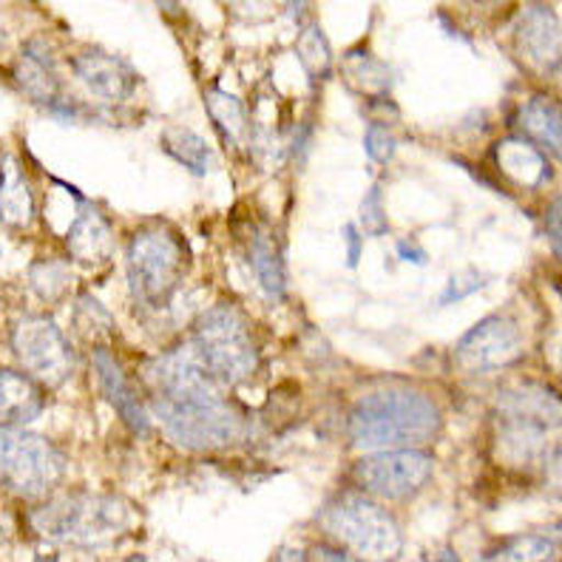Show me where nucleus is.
<instances>
[{
    "instance_id": "1",
    "label": "nucleus",
    "mask_w": 562,
    "mask_h": 562,
    "mask_svg": "<svg viewBox=\"0 0 562 562\" xmlns=\"http://www.w3.org/2000/svg\"><path fill=\"white\" fill-rule=\"evenodd\" d=\"M145 381L151 386L159 426L182 449L222 452L245 435V418L227 404L191 347H179L148 363Z\"/></svg>"
},
{
    "instance_id": "2",
    "label": "nucleus",
    "mask_w": 562,
    "mask_h": 562,
    "mask_svg": "<svg viewBox=\"0 0 562 562\" xmlns=\"http://www.w3.org/2000/svg\"><path fill=\"white\" fill-rule=\"evenodd\" d=\"M440 409L426 392L412 386H386L356 401L347 420L350 443L361 452L418 449L438 438Z\"/></svg>"
},
{
    "instance_id": "3",
    "label": "nucleus",
    "mask_w": 562,
    "mask_h": 562,
    "mask_svg": "<svg viewBox=\"0 0 562 562\" xmlns=\"http://www.w3.org/2000/svg\"><path fill=\"white\" fill-rule=\"evenodd\" d=\"M316 522L336 542V549L358 562H395L404 551L398 520L367 494H338L324 503Z\"/></svg>"
},
{
    "instance_id": "4",
    "label": "nucleus",
    "mask_w": 562,
    "mask_h": 562,
    "mask_svg": "<svg viewBox=\"0 0 562 562\" xmlns=\"http://www.w3.org/2000/svg\"><path fill=\"white\" fill-rule=\"evenodd\" d=\"M193 356L216 384H245L259 372V347L236 304H213L193 324Z\"/></svg>"
},
{
    "instance_id": "5",
    "label": "nucleus",
    "mask_w": 562,
    "mask_h": 562,
    "mask_svg": "<svg viewBox=\"0 0 562 562\" xmlns=\"http://www.w3.org/2000/svg\"><path fill=\"white\" fill-rule=\"evenodd\" d=\"M188 270L186 239L168 225H145L125 247L128 290L145 307H165Z\"/></svg>"
},
{
    "instance_id": "6",
    "label": "nucleus",
    "mask_w": 562,
    "mask_h": 562,
    "mask_svg": "<svg viewBox=\"0 0 562 562\" xmlns=\"http://www.w3.org/2000/svg\"><path fill=\"white\" fill-rule=\"evenodd\" d=\"M560 398L551 386H512L497 401V449L515 463H531L546 454L551 432L560 426Z\"/></svg>"
},
{
    "instance_id": "7",
    "label": "nucleus",
    "mask_w": 562,
    "mask_h": 562,
    "mask_svg": "<svg viewBox=\"0 0 562 562\" xmlns=\"http://www.w3.org/2000/svg\"><path fill=\"white\" fill-rule=\"evenodd\" d=\"M35 526L48 540L97 549V546L114 542L120 535H125L131 526V515L128 506L117 497L75 492L37 508Z\"/></svg>"
},
{
    "instance_id": "8",
    "label": "nucleus",
    "mask_w": 562,
    "mask_h": 562,
    "mask_svg": "<svg viewBox=\"0 0 562 562\" xmlns=\"http://www.w3.org/2000/svg\"><path fill=\"white\" fill-rule=\"evenodd\" d=\"M66 474V454L43 435L0 426V483L26 501L46 497Z\"/></svg>"
},
{
    "instance_id": "9",
    "label": "nucleus",
    "mask_w": 562,
    "mask_h": 562,
    "mask_svg": "<svg viewBox=\"0 0 562 562\" xmlns=\"http://www.w3.org/2000/svg\"><path fill=\"white\" fill-rule=\"evenodd\" d=\"M12 352L21 363V372L35 381L37 386L57 390L75 375L77 358L69 338L63 336L48 316H21L9 329Z\"/></svg>"
},
{
    "instance_id": "10",
    "label": "nucleus",
    "mask_w": 562,
    "mask_h": 562,
    "mask_svg": "<svg viewBox=\"0 0 562 562\" xmlns=\"http://www.w3.org/2000/svg\"><path fill=\"white\" fill-rule=\"evenodd\" d=\"M435 460L424 449L372 452L352 467L358 488L378 501H409L432 481Z\"/></svg>"
},
{
    "instance_id": "11",
    "label": "nucleus",
    "mask_w": 562,
    "mask_h": 562,
    "mask_svg": "<svg viewBox=\"0 0 562 562\" xmlns=\"http://www.w3.org/2000/svg\"><path fill=\"white\" fill-rule=\"evenodd\" d=\"M522 352V333L517 322L506 316H488L474 324L454 347V363L463 372L486 375L517 361Z\"/></svg>"
},
{
    "instance_id": "12",
    "label": "nucleus",
    "mask_w": 562,
    "mask_h": 562,
    "mask_svg": "<svg viewBox=\"0 0 562 562\" xmlns=\"http://www.w3.org/2000/svg\"><path fill=\"white\" fill-rule=\"evenodd\" d=\"M515 46L531 69L540 75H554L562 57L560 18L554 9L546 3H531L522 9L515 29Z\"/></svg>"
},
{
    "instance_id": "13",
    "label": "nucleus",
    "mask_w": 562,
    "mask_h": 562,
    "mask_svg": "<svg viewBox=\"0 0 562 562\" xmlns=\"http://www.w3.org/2000/svg\"><path fill=\"white\" fill-rule=\"evenodd\" d=\"M71 71L94 97L105 103H123L134 94L137 75L128 63L117 55H109L105 48H82L71 57Z\"/></svg>"
},
{
    "instance_id": "14",
    "label": "nucleus",
    "mask_w": 562,
    "mask_h": 562,
    "mask_svg": "<svg viewBox=\"0 0 562 562\" xmlns=\"http://www.w3.org/2000/svg\"><path fill=\"white\" fill-rule=\"evenodd\" d=\"M97 367V378H100V386H103V395L120 418L125 420L131 432L145 438L151 432V415H148V406L143 404L139 392L134 390V384L128 381V375L123 372V367L117 363V358L111 356L105 347H94L91 352Z\"/></svg>"
},
{
    "instance_id": "15",
    "label": "nucleus",
    "mask_w": 562,
    "mask_h": 562,
    "mask_svg": "<svg viewBox=\"0 0 562 562\" xmlns=\"http://www.w3.org/2000/svg\"><path fill=\"white\" fill-rule=\"evenodd\" d=\"M494 168L512 182V186L522 188H542L551 182L554 168H551L549 157L522 137H506L494 145L492 151Z\"/></svg>"
},
{
    "instance_id": "16",
    "label": "nucleus",
    "mask_w": 562,
    "mask_h": 562,
    "mask_svg": "<svg viewBox=\"0 0 562 562\" xmlns=\"http://www.w3.org/2000/svg\"><path fill=\"white\" fill-rule=\"evenodd\" d=\"M14 80L43 109H52L60 97H66L60 89V77H57L55 55L41 41H32L23 46L21 57L14 63Z\"/></svg>"
},
{
    "instance_id": "17",
    "label": "nucleus",
    "mask_w": 562,
    "mask_h": 562,
    "mask_svg": "<svg viewBox=\"0 0 562 562\" xmlns=\"http://www.w3.org/2000/svg\"><path fill=\"white\" fill-rule=\"evenodd\" d=\"M247 261H250V270H254L256 281L261 284L265 295L281 302L284 299V290H288V265H284V250H281V241L276 239V234L270 227H250L245 241Z\"/></svg>"
},
{
    "instance_id": "18",
    "label": "nucleus",
    "mask_w": 562,
    "mask_h": 562,
    "mask_svg": "<svg viewBox=\"0 0 562 562\" xmlns=\"http://www.w3.org/2000/svg\"><path fill=\"white\" fill-rule=\"evenodd\" d=\"M66 247H69L71 259L82 261V265H100V261L111 259L114 236H111V225L100 213V207L82 202L77 220L71 222L69 234H66Z\"/></svg>"
},
{
    "instance_id": "19",
    "label": "nucleus",
    "mask_w": 562,
    "mask_h": 562,
    "mask_svg": "<svg viewBox=\"0 0 562 562\" xmlns=\"http://www.w3.org/2000/svg\"><path fill=\"white\" fill-rule=\"evenodd\" d=\"M41 386L21 370L0 367V426H26L41 415Z\"/></svg>"
},
{
    "instance_id": "20",
    "label": "nucleus",
    "mask_w": 562,
    "mask_h": 562,
    "mask_svg": "<svg viewBox=\"0 0 562 562\" xmlns=\"http://www.w3.org/2000/svg\"><path fill=\"white\" fill-rule=\"evenodd\" d=\"M522 139L537 145L546 157H560L562 151V131H560V105L546 94L531 97L517 114Z\"/></svg>"
},
{
    "instance_id": "21",
    "label": "nucleus",
    "mask_w": 562,
    "mask_h": 562,
    "mask_svg": "<svg viewBox=\"0 0 562 562\" xmlns=\"http://www.w3.org/2000/svg\"><path fill=\"white\" fill-rule=\"evenodd\" d=\"M32 216H35V202L26 173L18 159L7 157L0 162V220L12 227H26Z\"/></svg>"
},
{
    "instance_id": "22",
    "label": "nucleus",
    "mask_w": 562,
    "mask_h": 562,
    "mask_svg": "<svg viewBox=\"0 0 562 562\" xmlns=\"http://www.w3.org/2000/svg\"><path fill=\"white\" fill-rule=\"evenodd\" d=\"M205 109L211 114L213 125L220 131L222 137L231 145H245L250 137V120H247V111L241 105L239 97L227 94L220 86H211L205 91Z\"/></svg>"
},
{
    "instance_id": "23",
    "label": "nucleus",
    "mask_w": 562,
    "mask_h": 562,
    "mask_svg": "<svg viewBox=\"0 0 562 562\" xmlns=\"http://www.w3.org/2000/svg\"><path fill=\"white\" fill-rule=\"evenodd\" d=\"M162 148L168 157L177 159L182 168H188V171L196 173V177H205V173L211 171V145H207L196 131L182 128V125H179V128H168L162 134Z\"/></svg>"
},
{
    "instance_id": "24",
    "label": "nucleus",
    "mask_w": 562,
    "mask_h": 562,
    "mask_svg": "<svg viewBox=\"0 0 562 562\" xmlns=\"http://www.w3.org/2000/svg\"><path fill=\"white\" fill-rule=\"evenodd\" d=\"M557 554V540L546 535H520L501 542L483 562H551Z\"/></svg>"
},
{
    "instance_id": "25",
    "label": "nucleus",
    "mask_w": 562,
    "mask_h": 562,
    "mask_svg": "<svg viewBox=\"0 0 562 562\" xmlns=\"http://www.w3.org/2000/svg\"><path fill=\"white\" fill-rule=\"evenodd\" d=\"M344 75L347 80L356 86L358 91H367L372 97H386V89H390V71L381 60H375L367 52H350L347 60H344Z\"/></svg>"
},
{
    "instance_id": "26",
    "label": "nucleus",
    "mask_w": 562,
    "mask_h": 562,
    "mask_svg": "<svg viewBox=\"0 0 562 562\" xmlns=\"http://www.w3.org/2000/svg\"><path fill=\"white\" fill-rule=\"evenodd\" d=\"M295 48H299V57H302L304 69H307V75L313 80L329 77V71H333V48H329L327 35H324L318 23H307L302 29Z\"/></svg>"
},
{
    "instance_id": "27",
    "label": "nucleus",
    "mask_w": 562,
    "mask_h": 562,
    "mask_svg": "<svg viewBox=\"0 0 562 562\" xmlns=\"http://www.w3.org/2000/svg\"><path fill=\"white\" fill-rule=\"evenodd\" d=\"M32 288L46 302H57L69 293L71 273L63 261H41L32 268Z\"/></svg>"
},
{
    "instance_id": "28",
    "label": "nucleus",
    "mask_w": 562,
    "mask_h": 562,
    "mask_svg": "<svg viewBox=\"0 0 562 562\" xmlns=\"http://www.w3.org/2000/svg\"><path fill=\"white\" fill-rule=\"evenodd\" d=\"M358 222H361L363 231L372 236H381L390 231L384 213V200H381V188L378 186H372L370 191H367V196H363L361 211H358Z\"/></svg>"
},
{
    "instance_id": "29",
    "label": "nucleus",
    "mask_w": 562,
    "mask_h": 562,
    "mask_svg": "<svg viewBox=\"0 0 562 562\" xmlns=\"http://www.w3.org/2000/svg\"><path fill=\"white\" fill-rule=\"evenodd\" d=\"M363 148L370 154V159H375L378 165H386L395 157V148H398V139L392 137V131L384 123H372L367 128V137H363Z\"/></svg>"
},
{
    "instance_id": "30",
    "label": "nucleus",
    "mask_w": 562,
    "mask_h": 562,
    "mask_svg": "<svg viewBox=\"0 0 562 562\" xmlns=\"http://www.w3.org/2000/svg\"><path fill=\"white\" fill-rule=\"evenodd\" d=\"M486 284H488V276H481V273H454V276H449L443 293H440V304L463 302V299H469L472 293L483 290Z\"/></svg>"
},
{
    "instance_id": "31",
    "label": "nucleus",
    "mask_w": 562,
    "mask_h": 562,
    "mask_svg": "<svg viewBox=\"0 0 562 562\" xmlns=\"http://www.w3.org/2000/svg\"><path fill=\"white\" fill-rule=\"evenodd\" d=\"M344 241H347V265L356 268L358 259H361V234H358L356 225L344 227Z\"/></svg>"
},
{
    "instance_id": "32",
    "label": "nucleus",
    "mask_w": 562,
    "mask_h": 562,
    "mask_svg": "<svg viewBox=\"0 0 562 562\" xmlns=\"http://www.w3.org/2000/svg\"><path fill=\"white\" fill-rule=\"evenodd\" d=\"M398 256L404 261H412V265H426V261H429L424 247L412 245V241H398Z\"/></svg>"
},
{
    "instance_id": "33",
    "label": "nucleus",
    "mask_w": 562,
    "mask_h": 562,
    "mask_svg": "<svg viewBox=\"0 0 562 562\" xmlns=\"http://www.w3.org/2000/svg\"><path fill=\"white\" fill-rule=\"evenodd\" d=\"M313 562H350V557L344 554L336 546H316L313 549Z\"/></svg>"
},
{
    "instance_id": "34",
    "label": "nucleus",
    "mask_w": 562,
    "mask_h": 562,
    "mask_svg": "<svg viewBox=\"0 0 562 562\" xmlns=\"http://www.w3.org/2000/svg\"><path fill=\"white\" fill-rule=\"evenodd\" d=\"M557 213H560V200L551 202L549 216H546V225H549L551 245H554V250H560V220H557Z\"/></svg>"
},
{
    "instance_id": "35",
    "label": "nucleus",
    "mask_w": 562,
    "mask_h": 562,
    "mask_svg": "<svg viewBox=\"0 0 562 562\" xmlns=\"http://www.w3.org/2000/svg\"><path fill=\"white\" fill-rule=\"evenodd\" d=\"M270 562H310V557L307 551L295 549V546H281V549L270 557Z\"/></svg>"
},
{
    "instance_id": "36",
    "label": "nucleus",
    "mask_w": 562,
    "mask_h": 562,
    "mask_svg": "<svg viewBox=\"0 0 562 562\" xmlns=\"http://www.w3.org/2000/svg\"><path fill=\"white\" fill-rule=\"evenodd\" d=\"M432 562H460V560H458V554H454L452 549H443L438 557H435Z\"/></svg>"
},
{
    "instance_id": "37",
    "label": "nucleus",
    "mask_w": 562,
    "mask_h": 562,
    "mask_svg": "<svg viewBox=\"0 0 562 562\" xmlns=\"http://www.w3.org/2000/svg\"><path fill=\"white\" fill-rule=\"evenodd\" d=\"M35 562H57V557H52V554H37Z\"/></svg>"
},
{
    "instance_id": "38",
    "label": "nucleus",
    "mask_w": 562,
    "mask_h": 562,
    "mask_svg": "<svg viewBox=\"0 0 562 562\" xmlns=\"http://www.w3.org/2000/svg\"><path fill=\"white\" fill-rule=\"evenodd\" d=\"M125 562H148V560H145V557H139V554H134V557H128Z\"/></svg>"
}]
</instances>
